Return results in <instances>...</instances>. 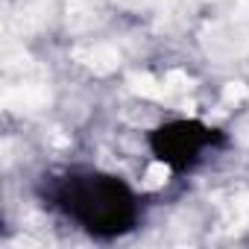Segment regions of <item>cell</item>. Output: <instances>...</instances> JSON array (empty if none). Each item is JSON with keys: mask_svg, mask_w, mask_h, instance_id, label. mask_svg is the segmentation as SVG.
<instances>
[{"mask_svg": "<svg viewBox=\"0 0 249 249\" xmlns=\"http://www.w3.org/2000/svg\"><path fill=\"white\" fill-rule=\"evenodd\" d=\"M38 196L68 223L97 240H114L138 229L141 196L126 179L94 167H71L44 176Z\"/></svg>", "mask_w": 249, "mask_h": 249, "instance_id": "1", "label": "cell"}, {"mask_svg": "<svg viewBox=\"0 0 249 249\" xmlns=\"http://www.w3.org/2000/svg\"><path fill=\"white\" fill-rule=\"evenodd\" d=\"M226 132L196 117H176L164 120L147 132V147L159 164L170 173H191L208 150L226 147Z\"/></svg>", "mask_w": 249, "mask_h": 249, "instance_id": "2", "label": "cell"}]
</instances>
